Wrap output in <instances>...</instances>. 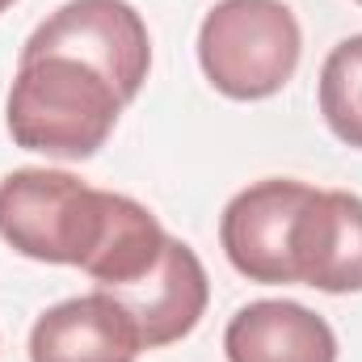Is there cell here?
Masks as SVG:
<instances>
[{
    "label": "cell",
    "instance_id": "ba28073f",
    "mask_svg": "<svg viewBox=\"0 0 362 362\" xmlns=\"http://www.w3.org/2000/svg\"><path fill=\"white\" fill-rule=\"evenodd\" d=\"M139 333L105 295H76L47 308L30 329V362H135Z\"/></svg>",
    "mask_w": 362,
    "mask_h": 362
},
{
    "label": "cell",
    "instance_id": "8fae6325",
    "mask_svg": "<svg viewBox=\"0 0 362 362\" xmlns=\"http://www.w3.org/2000/svg\"><path fill=\"white\" fill-rule=\"evenodd\" d=\"M8 4H13V0H0V13H4V8H8Z\"/></svg>",
    "mask_w": 362,
    "mask_h": 362
},
{
    "label": "cell",
    "instance_id": "7c38bea8",
    "mask_svg": "<svg viewBox=\"0 0 362 362\" xmlns=\"http://www.w3.org/2000/svg\"><path fill=\"white\" fill-rule=\"evenodd\" d=\"M354 4H362V0H354Z\"/></svg>",
    "mask_w": 362,
    "mask_h": 362
},
{
    "label": "cell",
    "instance_id": "6da1fadb",
    "mask_svg": "<svg viewBox=\"0 0 362 362\" xmlns=\"http://www.w3.org/2000/svg\"><path fill=\"white\" fill-rule=\"evenodd\" d=\"M122 105L118 89L72 55L21 59L8 89V135L25 152L89 160L105 148Z\"/></svg>",
    "mask_w": 362,
    "mask_h": 362
},
{
    "label": "cell",
    "instance_id": "3957f363",
    "mask_svg": "<svg viewBox=\"0 0 362 362\" xmlns=\"http://www.w3.org/2000/svg\"><path fill=\"white\" fill-rule=\"evenodd\" d=\"M110 215V189L64 169H17L0 181V236L30 262L85 266Z\"/></svg>",
    "mask_w": 362,
    "mask_h": 362
},
{
    "label": "cell",
    "instance_id": "9c48e42d",
    "mask_svg": "<svg viewBox=\"0 0 362 362\" xmlns=\"http://www.w3.org/2000/svg\"><path fill=\"white\" fill-rule=\"evenodd\" d=\"M228 362H337V337L325 316L291 299H257L228 320Z\"/></svg>",
    "mask_w": 362,
    "mask_h": 362
},
{
    "label": "cell",
    "instance_id": "5b68a950",
    "mask_svg": "<svg viewBox=\"0 0 362 362\" xmlns=\"http://www.w3.org/2000/svg\"><path fill=\"white\" fill-rule=\"evenodd\" d=\"M316 185L270 177L240 189L219 219V245L232 270L262 286L295 282V223Z\"/></svg>",
    "mask_w": 362,
    "mask_h": 362
},
{
    "label": "cell",
    "instance_id": "30bf717a",
    "mask_svg": "<svg viewBox=\"0 0 362 362\" xmlns=\"http://www.w3.org/2000/svg\"><path fill=\"white\" fill-rule=\"evenodd\" d=\"M320 114L346 148L362 152V34L329 51L320 68Z\"/></svg>",
    "mask_w": 362,
    "mask_h": 362
},
{
    "label": "cell",
    "instance_id": "52a82bcc",
    "mask_svg": "<svg viewBox=\"0 0 362 362\" xmlns=\"http://www.w3.org/2000/svg\"><path fill=\"white\" fill-rule=\"evenodd\" d=\"M295 282L350 295L362 291V198L346 189H312L295 223Z\"/></svg>",
    "mask_w": 362,
    "mask_h": 362
},
{
    "label": "cell",
    "instance_id": "277c9868",
    "mask_svg": "<svg viewBox=\"0 0 362 362\" xmlns=\"http://www.w3.org/2000/svg\"><path fill=\"white\" fill-rule=\"evenodd\" d=\"M38 55H72L97 68L122 101H135L152 68V38L127 0H68L25 38L21 59Z\"/></svg>",
    "mask_w": 362,
    "mask_h": 362
},
{
    "label": "cell",
    "instance_id": "8992f818",
    "mask_svg": "<svg viewBox=\"0 0 362 362\" xmlns=\"http://www.w3.org/2000/svg\"><path fill=\"white\" fill-rule=\"evenodd\" d=\"M105 295L127 312V320L139 333V346L160 350V346H173L194 333V325L206 312L211 282H206L198 253L185 240L169 236L165 253L152 270L127 286H118V291H105Z\"/></svg>",
    "mask_w": 362,
    "mask_h": 362
},
{
    "label": "cell",
    "instance_id": "7a4b0ae2",
    "mask_svg": "<svg viewBox=\"0 0 362 362\" xmlns=\"http://www.w3.org/2000/svg\"><path fill=\"white\" fill-rule=\"evenodd\" d=\"M303 34L282 0H219L198 25V64L215 93L266 101L295 76Z\"/></svg>",
    "mask_w": 362,
    "mask_h": 362
}]
</instances>
